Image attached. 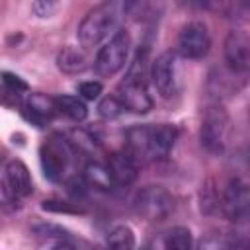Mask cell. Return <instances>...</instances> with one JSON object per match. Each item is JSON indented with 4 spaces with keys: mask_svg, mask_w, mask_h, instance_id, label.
I'll use <instances>...</instances> for the list:
<instances>
[{
    "mask_svg": "<svg viewBox=\"0 0 250 250\" xmlns=\"http://www.w3.org/2000/svg\"><path fill=\"white\" fill-rule=\"evenodd\" d=\"M230 250H248V244L242 238H230Z\"/></svg>",
    "mask_w": 250,
    "mask_h": 250,
    "instance_id": "obj_29",
    "label": "cell"
},
{
    "mask_svg": "<svg viewBox=\"0 0 250 250\" xmlns=\"http://www.w3.org/2000/svg\"><path fill=\"white\" fill-rule=\"evenodd\" d=\"M96 250H102V248H96Z\"/></svg>",
    "mask_w": 250,
    "mask_h": 250,
    "instance_id": "obj_31",
    "label": "cell"
},
{
    "mask_svg": "<svg viewBox=\"0 0 250 250\" xmlns=\"http://www.w3.org/2000/svg\"><path fill=\"white\" fill-rule=\"evenodd\" d=\"M248 186L240 178H232L219 195V211L230 221H244L248 215Z\"/></svg>",
    "mask_w": 250,
    "mask_h": 250,
    "instance_id": "obj_6",
    "label": "cell"
},
{
    "mask_svg": "<svg viewBox=\"0 0 250 250\" xmlns=\"http://www.w3.org/2000/svg\"><path fill=\"white\" fill-rule=\"evenodd\" d=\"M225 59H227V64L234 72H244L248 68L250 43H248V37L242 31H238V29L229 31V35L225 39Z\"/></svg>",
    "mask_w": 250,
    "mask_h": 250,
    "instance_id": "obj_10",
    "label": "cell"
},
{
    "mask_svg": "<svg viewBox=\"0 0 250 250\" xmlns=\"http://www.w3.org/2000/svg\"><path fill=\"white\" fill-rule=\"evenodd\" d=\"M20 205V197L8 188L4 180H0V213H12Z\"/></svg>",
    "mask_w": 250,
    "mask_h": 250,
    "instance_id": "obj_21",
    "label": "cell"
},
{
    "mask_svg": "<svg viewBox=\"0 0 250 250\" xmlns=\"http://www.w3.org/2000/svg\"><path fill=\"white\" fill-rule=\"evenodd\" d=\"M123 111H125V107L121 105V102H119L117 96H105L100 102V105H98V113L104 119H117Z\"/></svg>",
    "mask_w": 250,
    "mask_h": 250,
    "instance_id": "obj_20",
    "label": "cell"
},
{
    "mask_svg": "<svg viewBox=\"0 0 250 250\" xmlns=\"http://www.w3.org/2000/svg\"><path fill=\"white\" fill-rule=\"evenodd\" d=\"M53 250H76V248H74L72 244H68V242H59Z\"/></svg>",
    "mask_w": 250,
    "mask_h": 250,
    "instance_id": "obj_30",
    "label": "cell"
},
{
    "mask_svg": "<svg viewBox=\"0 0 250 250\" xmlns=\"http://www.w3.org/2000/svg\"><path fill=\"white\" fill-rule=\"evenodd\" d=\"M70 145H74L78 150L88 152V150H94V148H96V139H94L92 135L84 133V131H74V133H72V141H70Z\"/></svg>",
    "mask_w": 250,
    "mask_h": 250,
    "instance_id": "obj_24",
    "label": "cell"
},
{
    "mask_svg": "<svg viewBox=\"0 0 250 250\" xmlns=\"http://www.w3.org/2000/svg\"><path fill=\"white\" fill-rule=\"evenodd\" d=\"M105 250H135V232L127 225H117L107 234Z\"/></svg>",
    "mask_w": 250,
    "mask_h": 250,
    "instance_id": "obj_18",
    "label": "cell"
},
{
    "mask_svg": "<svg viewBox=\"0 0 250 250\" xmlns=\"http://www.w3.org/2000/svg\"><path fill=\"white\" fill-rule=\"evenodd\" d=\"M178 137V129L170 123H160V125H150V146H152V158H164Z\"/></svg>",
    "mask_w": 250,
    "mask_h": 250,
    "instance_id": "obj_14",
    "label": "cell"
},
{
    "mask_svg": "<svg viewBox=\"0 0 250 250\" xmlns=\"http://www.w3.org/2000/svg\"><path fill=\"white\" fill-rule=\"evenodd\" d=\"M227 113L221 105H211L205 111L203 123H201V145L211 150L217 152L223 148L225 143V133H227Z\"/></svg>",
    "mask_w": 250,
    "mask_h": 250,
    "instance_id": "obj_7",
    "label": "cell"
},
{
    "mask_svg": "<svg viewBox=\"0 0 250 250\" xmlns=\"http://www.w3.org/2000/svg\"><path fill=\"white\" fill-rule=\"evenodd\" d=\"M135 207L146 221H164L174 211V195L162 186H145L135 197Z\"/></svg>",
    "mask_w": 250,
    "mask_h": 250,
    "instance_id": "obj_3",
    "label": "cell"
},
{
    "mask_svg": "<svg viewBox=\"0 0 250 250\" xmlns=\"http://www.w3.org/2000/svg\"><path fill=\"white\" fill-rule=\"evenodd\" d=\"M70 143L61 139V137H51L49 141L43 143L41 146V166L45 176L51 182H59L62 180L68 162H70Z\"/></svg>",
    "mask_w": 250,
    "mask_h": 250,
    "instance_id": "obj_5",
    "label": "cell"
},
{
    "mask_svg": "<svg viewBox=\"0 0 250 250\" xmlns=\"http://www.w3.org/2000/svg\"><path fill=\"white\" fill-rule=\"evenodd\" d=\"M84 182L90 188H96L100 191H109L115 186L107 164L105 162H98V160H92V162L86 164V168H84Z\"/></svg>",
    "mask_w": 250,
    "mask_h": 250,
    "instance_id": "obj_15",
    "label": "cell"
},
{
    "mask_svg": "<svg viewBox=\"0 0 250 250\" xmlns=\"http://www.w3.org/2000/svg\"><path fill=\"white\" fill-rule=\"evenodd\" d=\"M35 232L39 236H43V238H47V236L49 238H57L59 242H64V238H66V230L57 227V225H39V227H35Z\"/></svg>",
    "mask_w": 250,
    "mask_h": 250,
    "instance_id": "obj_26",
    "label": "cell"
},
{
    "mask_svg": "<svg viewBox=\"0 0 250 250\" xmlns=\"http://www.w3.org/2000/svg\"><path fill=\"white\" fill-rule=\"evenodd\" d=\"M107 168L111 172V178L115 182V186H129L137 180V172H139V164L133 160V156L125 150L113 152L107 158Z\"/></svg>",
    "mask_w": 250,
    "mask_h": 250,
    "instance_id": "obj_12",
    "label": "cell"
},
{
    "mask_svg": "<svg viewBox=\"0 0 250 250\" xmlns=\"http://www.w3.org/2000/svg\"><path fill=\"white\" fill-rule=\"evenodd\" d=\"M129 47H131V37H129L127 29H117L111 35V39L96 55V61H94L96 72L100 76H113V74H117L125 66V62H127Z\"/></svg>",
    "mask_w": 250,
    "mask_h": 250,
    "instance_id": "obj_2",
    "label": "cell"
},
{
    "mask_svg": "<svg viewBox=\"0 0 250 250\" xmlns=\"http://www.w3.org/2000/svg\"><path fill=\"white\" fill-rule=\"evenodd\" d=\"M57 64L66 74H78L88 66V59L80 47H62L57 57Z\"/></svg>",
    "mask_w": 250,
    "mask_h": 250,
    "instance_id": "obj_16",
    "label": "cell"
},
{
    "mask_svg": "<svg viewBox=\"0 0 250 250\" xmlns=\"http://www.w3.org/2000/svg\"><path fill=\"white\" fill-rule=\"evenodd\" d=\"M23 113L29 121H33L35 125L43 127L47 121H51L59 109H57V100L43 94V92H35L29 94V98L23 102Z\"/></svg>",
    "mask_w": 250,
    "mask_h": 250,
    "instance_id": "obj_11",
    "label": "cell"
},
{
    "mask_svg": "<svg viewBox=\"0 0 250 250\" xmlns=\"http://www.w3.org/2000/svg\"><path fill=\"white\" fill-rule=\"evenodd\" d=\"M115 8L117 4H100L96 8H92L78 23L76 35L78 41L84 49H92L98 47L109 33V29L115 23Z\"/></svg>",
    "mask_w": 250,
    "mask_h": 250,
    "instance_id": "obj_1",
    "label": "cell"
},
{
    "mask_svg": "<svg viewBox=\"0 0 250 250\" xmlns=\"http://www.w3.org/2000/svg\"><path fill=\"white\" fill-rule=\"evenodd\" d=\"M0 104L6 105V107H16V105H23L21 102V94L16 92V90H10L6 88L4 84L0 86Z\"/></svg>",
    "mask_w": 250,
    "mask_h": 250,
    "instance_id": "obj_27",
    "label": "cell"
},
{
    "mask_svg": "<svg viewBox=\"0 0 250 250\" xmlns=\"http://www.w3.org/2000/svg\"><path fill=\"white\" fill-rule=\"evenodd\" d=\"M102 90H104L102 82H98V80H86V82H80L78 84V98L88 100V102H94V100H98L102 96Z\"/></svg>",
    "mask_w": 250,
    "mask_h": 250,
    "instance_id": "obj_23",
    "label": "cell"
},
{
    "mask_svg": "<svg viewBox=\"0 0 250 250\" xmlns=\"http://www.w3.org/2000/svg\"><path fill=\"white\" fill-rule=\"evenodd\" d=\"M197 250H230V238L223 234H207L199 242Z\"/></svg>",
    "mask_w": 250,
    "mask_h": 250,
    "instance_id": "obj_22",
    "label": "cell"
},
{
    "mask_svg": "<svg viewBox=\"0 0 250 250\" xmlns=\"http://www.w3.org/2000/svg\"><path fill=\"white\" fill-rule=\"evenodd\" d=\"M176 62H174V53L172 51H164L160 53L150 66V78L154 88L158 90L160 96L168 98L172 96L174 88H176Z\"/></svg>",
    "mask_w": 250,
    "mask_h": 250,
    "instance_id": "obj_9",
    "label": "cell"
},
{
    "mask_svg": "<svg viewBox=\"0 0 250 250\" xmlns=\"http://www.w3.org/2000/svg\"><path fill=\"white\" fill-rule=\"evenodd\" d=\"M4 182L8 184V188H10L20 199H21V197H27V195L33 191L31 174H29L27 166H25L21 160H12V162H8Z\"/></svg>",
    "mask_w": 250,
    "mask_h": 250,
    "instance_id": "obj_13",
    "label": "cell"
},
{
    "mask_svg": "<svg viewBox=\"0 0 250 250\" xmlns=\"http://www.w3.org/2000/svg\"><path fill=\"white\" fill-rule=\"evenodd\" d=\"M211 49V33L199 20L188 21L178 35V51L184 59H203Z\"/></svg>",
    "mask_w": 250,
    "mask_h": 250,
    "instance_id": "obj_4",
    "label": "cell"
},
{
    "mask_svg": "<svg viewBox=\"0 0 250 250\" xmlns=\"http://www.w3.org/2000/svg\"><path fill=\"white\" fill-rule=\"evenodd\" d=\"M193 236L188 227H174L164 238V250H191Z\"/></svg>",
    "mask_w": 250,
    "mask_h": 250,
    "instance_id": "obj_19",
    "label": "cell"
},
{
    "mask_svg": "<svg viewBox=\"0 0 250 250\" xmlns=\"http://www.w3.org/2000/svg\"><path fill=\"white\" fill-rule=\"evenodd\" d=\"M121 105L131 113H148L152 109V98L146 90V82L123 80L117 94Z\"/></svg>",
    "mask_w": 250,
    "mask_h": 250,
    "instance_id": "obj_8",
    "label": "cell"
},
{
    "mask_svg": "<svg viewBox=\"0 0 250 250\" xmlns=\"http://www.w3.org/2000/svg\"><path fill=\"white\" fill-rule=\"evenodd\" d=\"M55 100H57L59 113L66 115L72 121H84L86 119L88 107H86V102L82 98H78V96H59Z\"/></svg>",
    "mask_w": 250,
    "mask_h": 250,
    "instance_id": "obj_17",
    "label": "cell"
},
{
    "mask_svg": "<svg viewBox=\"0 0 250 250\" xmlns=\"http://www.w3.org/2000/svg\"><path fill=\"white\" fill-rule=\"evenodd\" d=\"M0 78H2V84L6 86V88H10V90H16V92H25L27 90V82L23 80V78H20L18 74H14V72H0Z\"/></svg>",
    "mask_w": 250,
    "mask_h": 250,
    "instance_id": "obj_25",
    "label": "cell"
},
{
    "mask_svg": "<svg viewBox=\"0 0 250 250\" xmlns=\"http://www.w3.org/2000/svg\"><path fill=\"white\" fill-rule=\"evenodd\" d=\"M57 8H59L57 2H33V4H31V10H33L39 18H47V16H51Z\"/></svg>",
    "mask_w": 250,
    "mask_h": 250,
    "instance_id": "obj_28",
    "label": "cell"
}]
</instances>
